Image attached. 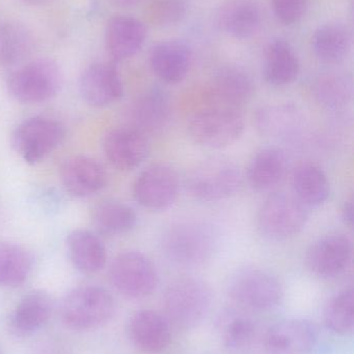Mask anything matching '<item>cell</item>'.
Here are the masks:
<instances>
[{
    "mask_svg": "<svg viewBox=\"0 0 354 354\" xmlns=\"http://www.w3.org/2000/svg\"><path fill=\"white\" fill-rule=\"evenodd\" d=\"M67 248L73 266L83 274H95L105 266V245L91 231L73 230L67 237Z\"/></svg>",
    "mask_w": 354,
    "mask_h": 354,
    "instance_id": "obj_26",
    "label": "cell"
},
{
    "mask_svg": "<svg viewBox=\"0 0 354 354\" xmlns=\"http://www.w3.org/2000/svg\"><path fill=\"white\" fill-rule=\"evenodd\" d=\"M292 189L294 197L306 207L322 205L330 195L328 176L314 164H301L293 172Z\"/></svg>",
    "mask_w": 354,
    "mask_h": 354,
    "instance_id": "obj_28",
    "label": "cell"
},
{
    "mask_svg": "<svg viewBox=\"0 0 354 354\" xmlns=\"http://www.w3.org/2000/svg\"><path fill=\"white\" fill-rule=\"evenodd\" d=\"M314 53L324 64H339L348 55L351 49V33L341 23L322 25L312 37Z\"/></svg>",
    "mask_w": 354,
    "mask_h": 354,
    "instance_id": "obj_29",
    "label": "cell"
},
{
    "mask_svg": "<svg viewBox=\"0 0 354 354\" xmlns=\"http://www.w3.org/2000/svg\"><path fill=\"white\" fill-rule=\"evenodd\" d=\"M313 91L320 105L328 109H340L351 101L353 82L347 75L328 73L318 77Z\"/></svg>",
    "mask_w": 354,
    "mask_h": 354,
    "instance_id": "obj_34",
    "label": "cell"
},
{
    "mask_svg": "<svg viewBox=\"0 0 354 354\" xmlns=\"http://www.w3.org/2000/svg\"><path fill=\"white\" fill-rule=\"evenodd\" d=\"M170 116L168 95L159 87H154L139 95L129 108V127L143 135L153 134L166 128Z\"/></svg>",
    "mask_w": 354,
    "mask_h": 354,
    "instance_id": "obj_20",
    "label": "cell"
},
{
    "mask_svg": "<svg viewBox=\"0 0 354 354\" xmlns=\"http://www.w3.org/2000/svg\"><path fill=\"white\" fill-rule=\"evenodd\" d=\"M126 334L131 344L145 353H162L172 341L170 322L153 310L133 313L127 322Z\"/></svg>",
    "mask_w": 354,
    "mask_h": 354,
    "instance_id": "obj_14",
    "label": "cell"
},
{
    "mask_svg": "<svg viewBox=\"0 0 354 354\" xmlns=\"http://www.w3.org/2000/svg\"><path fill=\"white\" fill-rule=\"evenodd\" d=\"M254 83L245 71L236 66L220 68L208 87L211 106L239 110L254 95Z\"/></svg>",
    "mask_w": 354,
    "mask_h": 354,
    "instance_id": "obj_18",
    "label": "cell"
},
{
    "mask_svg": "<svg viewBox=\"0 0 354 354\" xmlns=\"http://www.w3.org/2000/svg\"><path fill=\"white\" fill-rule=\"evenodd\" d=\"M263 14L258 0H224L216 12L220 30L237 39H247L261 28Z\"/></svg>",
    "mask_w": 354,
    "mask_h": 354,
    "instance_id": "obj_19",
    "label": "cell"
},
{
    "mask_svg": "<svg viewBox=\"0 0 354 354\" xmlns=\"http://www.w3.org/2000/svg\"><path fill=\"white\" fill-rule=\"evenodd\" d=\"M109 277L114 288L127 299H145L157 288V270L151 260L139 252H125L116 257Z\"/></svg>",
    "mask_w": 354,
    "mask_h": 354,
    "instance_id": "obj_10",
    "label": "cell"
},
{
    "mask_svg": "<svg viewBox=\"0 0 354 354\" xmlns=\"http://www.w3.org/2000/svg\"><path fill=\"white\" fill-rule=\"evenodd\" d=\"M212 291L201 279L181 278L168 285L164 292L166 317L182 330L199 326L209 312Z\"/></svg>",
    "mask_w": 354,
    "mask_h": 354,
    "instance_id": "obj_3",
    "label": "cell"
},
{
    "mask_svg": "<svg viewBox=\"0 0 354 354\" xmlns=\"http://www.w3.org/2000/svg\"><path fill=\"white\" fill-rule=\"evenodd\" d=\"M317 339V328L311 322L283 320L266 333L264 348L267 354H311Z\"/></svg>",
    "mask_w": 354,
    "mask_h": 354,
    "instance_id": "obj_15",
    "label": "cell"
},
{
    "mask_svg": "<svg viewBox=\"0 0 354 354\" xmlns=\"http://www.w3.org/2000/svg\"><path fill=\"white\" fill-rule=\"evenodd\" d=\"M147 37V28L139 19L130 16H116L108 21L105 44L109 55L116 62L136 55Z\"/></svg>",
    "mask_w": 354,
    "mask_h": 354,
    "instance_id": "obj_22",
    "label": "cell"
},
{
    "mask_svg": "<svg viewBox=\"0 0 354 354\" xmlns=\"http://www.w3.org/2000/svg\"><path fill=\"white\" fill-rule=\"evenodd\" d=\"M353 243L343 234L322 237L308 249L306 264L312 274L320 279H336L351 264Z\"/></svg>",
    "mask_w": 354,
    "mask_h": 354,
    "instance_id": "obj_12",
    "label": "cell"
},
{
    "mask_svg": "<svg viewBox=\"0 0 354 354\" xmlns=\"http://www.w3.org/2000/svg\"><path fill=\"white\" fill-rule=\"evenodd\" d=\"M91 220L98 232L107 236H118L134 229L137 216L134 209L124 202L105 199L91 208Z\"/></svg>",
    "mask_w": 354,
    "mask_h": 354,
    "instance_id": "obj_27",
    "label": "cell"
},
{
    "mask_svg": "<svg viewBox=\"0 0 354 354\" xmlns=\"http://www.w3.org/2000/svg\"><path fill=\"white\" fill-rule=\"evenodd\" d=\"M308 218V207L294 196L276 193L262 204L258 214V227L270 241H287L301 232Z\"/></svg>",
    "mask_w": 354,
    "mask_h": 354,
    "instance_id": "obj_7",
    "label": "cell"
},
{
    "mask_svg": "<svg viewBox=\"0 0 354 354\" xmlns=\"http://www.w3.org/2000/svg\"><path fill=\"white\" fill-rule=\"evenodd\" d=\"M62 86L60 66L51 59H37L15 71L8 80V93L21 103L48 101Z\"/></svg>",
    "mask_w": 354,
    "mask_h": 354,
    "instance_id": "obj_6",
    "label": "cell"
},
{
    "mask_svg": "<svg viewBox=\"0 0 354 354\" xmlns=\"http://www.w3.org/2000/svg\"><path fill=\"white\" fill-rule=\"evenodd\" d=\"M326 328L339 335L353 332L354 326V292L353 287L335 295L324 310Z\"/></svg>",
    "mask_w": 354,
    "mask_h": 354,
    "instance_id": "obj_35",
    "label": "cell"
},
{
    "mask_svg": "<svg viewBox=\"0 0 354 354\" xmlns=\"http://www.w3.org/2000/svg\"><path fill=\"white\" fill-rule=\"evenodd\" d=\"M255 122L262 135L288 138L301 128L303 116L293 105L268 106L258 110Z\"/></svg>",
    "mask_w": 354,
    "mask_h": 354,
    "instance_id": "obj_30",
    "label": "cell"
},
{
    "mask_svg": "<svg viewBox=\"0 0 354 354\" xmlns=\"http://www.w3.org/2000/svg\"><path fill=\"white\" fill-rule=\"evenodd\" d=\"M114 297L99 286L73 289L60 305L62 324L76 332H89L105 326L114 317Z\"/></svg>",
    "mask_w": 354,
    "mask_h": 354,
    "instance_id": "obj_2",
    "label": "cell"
},
{
    "mask_svg": "<svg viewBox=\"0 0 354 354\" xmlns=\"http://www.w3.org/2000/svg\"><path fill=\"white\" fill-rule=\"evenodd\" d=\"M341 216H342L343 222L349 228L353 227V200L349 199L345 201L344 205L342 207V212H341Z\"/></svg>",
    "mask_w": 354,
    "mask_h": 354,
    "instance_id": "obj_38",
    "label": "cell"
},
{
    "mask_svg": "<svg viewBox=\"0 0 354 354\" xmlns=\"http://www.w3.org/2000/svg\"><path fill=\"white\" fill-rule=\"evenodd\" d=\"M179 189L180 180L176 170L166 164H154L137 177L133 196L143 207L163 212L176 202Z\"/></svg>",
    "mask_w": 354,
    "mask_h": 354,
    "instance_id": "obj_11",
    "label": "cell"
},
{
    "mask_svg": "<svg viewBox=\"0 0 354 354\" xmlns=\"http://www.w3.org/2000/svg\"><path fill=\"white\" fill-rule=\"evenodd\" d=\"M81 97L93 107H106L124 93L122 79L116 66L107 62L91 64L79 80Z\"/></svg>",
    "mask_w": 354,
    "mask_h": 354,
    "instance_id": "obj_16",
    "label": "cell"
},
{
    "mask_svg": "<svg viewBox=\"0 0 354 354\" xmlns=\"http://www.w3.org/2000/svg\"><path fill=\"white\" fill-rule=\"evenodd\" d=\"M228 293L237 305L256 311L274 309L284 297L278 278L257 268H242L235 272L229 281Z\"/></svg>",
    "mask_w": 354,
    "mask_h": 354,
    "instance_id": "obj_8",
    "label": "cell"
},
{
    "mask_svg": "<svg viewBox=\"0 0 354 354\" xmlns=\"http://www.w3.org/2000/svg\"><path fill=\"white\" fill-rule=\"evenodd\" d=\"M242 176L233 162L222 158L205 160L187 174V191L195 199L215 202L228 199L240 189Z\"/></svg>",
    "mask_w": 354,
    "mask_h": 354,
    "instance_id": "obj_5",
    "label": "cell"
},
{
    "mask_svg": "<svg viewBox=\"0 0 354 354\" xmlns=\"http://www.w3.org/2000/svg\"><path fill=\"white\" fill-rule=\"evenodd\" d=\"M103 151L116 169L132 171L145 161L150 147L145 135L128 126L110 130L104 137Z\"/></svg>",
    "mask_w": 354,
    "mask_h": 354,
    "instance_id": "obj_13",
    "label": "cell"
},
{
    "mask_svg": "<svg viewBox=\"0 0 354 354\" xmlns=\"http://www.w3.org/2000/svg\"><path fill=\"white\" fill-rule=\"evenodd\" d=\"M66 137L64 127L53 118L35 116L21 122L12 135L15 151L30 165L43 161Z\"/></svg>",
    "mask_w": 354,
    "mask_h": 354,
    "instance_id": "obj_9",
    "label": "cell"
},
{
    "mask_svg": "<svg viewBox=\"0 0 354 354\" xmlns=\"http://www.w3.org/2000/svg\"><path fill=\"white\" fill-rule=\"evenodd\" d=\"M53 306L51 295L46 291L27 293L8 316V328L10 334L18 338L33 336L49 322Z\"/></svg>",
    "mask_w": 354,
    "mask_h": 354,
    "instance_id": "obj_17",
    "label": "cell"
},
{
    "mask_svg": "<svg viewBox=\"0 0 354 354\" xmlns=\"http://www.w3.org/2000/svg\"><path fill=\"white\" fill-rule=\"evenodd\" d=\"M188 0H151L145 15L150 23L168 27L181 22L188 12Z\"/></svg>",
    "mask_w": 354,
    "mask_h": 354,
    "instance_id": "obj_36",
    "label": "cell"
},
{
    "mask_svg": "<svg viewBox=\"0 0 354 354\" xmlns=\"http://www.w3.org/2000/svg\"><path fill=\"white\" fill-rule=\"evenodd\" d=\"M62 185L74 197H89L105 187L103 166L91 158L78 156L67 160L60 171Z\"/></svg>",
    "mask_w": 354,
    "mask_h": 354,
    "instance_id": "obj_21",
    "label": "cell"
},
{
    "mask_svg": "<svg viewBox=\"0 0 354 354\" xmlns=\"http://www.w3.org/2000/svg\"><path fill=\"white\" fill-rule=\"evenodd\" d=\"M193 142L207 149H224L234 145L245 132L239 110L210 106L193 114L187 124Z\"/></svg>",
    "mask_w": 354,
    "mask_h": 354,
    "instance_id": "obj_4",
    "label": "cell"
},
{
    "mask_svg": "<svg viewBox=\"0 0 354 354\" xmlns=\"http://www.w3.org/2000/svg\"><path fill=\"white\" fill-rule=\"evenodd\" d=\"M191 47L179 39L158 43L150 54L152 71L168 84H177L184 80L191 68Z\"/></svg>",
    "mask_w": 354,
    "mask_h": 354,
    "instance_id": "obj_23",
    "label": "cell"
},
{
    "mask_svg": "<svg viewBox=\"0 0 354 354\" xmlns=\"http://www.w3.org/2000/svg\"><path fill=\"white\" fill-rule=\"evenodd\" d=\"M218 332L224 347L233 351L251 346L256 336L253 320L236 311H228L218 322Z\"/></svg>",
    "mask_w": 354,
    "mask_h": 354,
    "instance_id": "obj_33",
    "label": "cell"
},
{
    "mask_svg": "<svg viewBox=\"0 0 354 354\" xmlns=\"http://www.w3.org/2000/svg\"><path fill=\"white\" fill-rule=\"evenodd\" d=\"M161 250L172 263L182 268L203 266L213 257L220 236L212 225L188 221L172 225L162 235Z\"/></svg>",
    "mask_w": 354,
    "mask_h": 354,
    "instance_id": "obj_1",
    "label": "cell"
},
{
    "mask_svg": "<svg viewBox=\"0 0 354 354\" xmlns=\"http://www.w3.org/2000/svg\"><path fill=\"white\" fill-rule=\"evenodd\" d=\"M35 47L30 30L18 22L0 24V66L10 68L24 62Z\"/></svg>",
    "mask_w": 354,
    "mask_h": 354,
    "instance_id": "obj_31",
    "label": "cell"
},
{
    "mask_svg": "<svg viewBox=\"0 0 354 354\" xmlns=\"http://www.w3.org/2000/svg\"><path fill=\"white\" fill-rule=\"evenodd\" d=\"M289 160L282 149L266 147L258 151L247 168V180L257 192H270L286 178Z\"/></svg>",
    "mask_w": 354,
    "mask_h": 354,
    "instance_id": "obj_24",
    "label": "cell"
},
{
    "mask_svg": "<svg viewBox=\"0 0 354 354\" xmlns=\"http://www.w3.org/2000/svg\"><path fill=\"white\" fill-rule=\"evenodd\" d=\"M31 270L33 257L26 249L10 241H0V286H20Z\"/></svg>",
    "mask_w": 354,
    "mask_h": 354,
    "instance_id": "obj_32",
    "label": "cell"
},
{
    "mask_svg": "<svg viewBox=\"0 0 354 354\" xmlns=\"http://www.w3.org/2000/svg\"><path fill=\"white\" fill-rule=\"evenodd\" d=\"M21 1L25 2V3L33 4V6H39V4L46 3V2L50 1V0H21Z\"/></svg>",
    "mask_w": 354,
    "mask_h": 354,
    "instance_id": "obj_40",
    "label": "cell"
},
{
    "mask_svg": "<svg viewBox=\"0 0 354 354\" xmlns=\"http://www.w3.org/2000/svg\"><path fill=\"white\" fill-rule=\"evenodd\" d=\"M276 18L285 24L299 22L307 10V0H272Z\"/></svg>",
    "mask_w": 354,
    "mask_h": 354,
    "instance_id": "obj_37",
    "label": "cell"
},
{
    "mask_svg": "<svg viewBox=\"0 0 354 354\" xmlns=\"http://www.w3.org/2000/svg\"><path fill=\"white\" fill-rule=\"evenodd\" d=\"M301 71L299 57L286 39H274L268 44L264 58V80L272 86H286L297 80Z\"/></svg>",
    "mask_w": 354,
    "mask_h": 354,
    "instance_id": "obj_25",
    "label": "cell"
},
{
    "mask_svg": "<svg viewBox=\"0 0 354 354\" xmlns=\"http://www.w3.org/2000/svg\"><path fill=\"white\" fill-rule=\"evenodd\" d=\"M141 0H114V3L123 8H131L137 6Z\"/></svg>",
    "mask_w": 354,
    "mask_h": 354,
    "instance_id": "obj_39",
    "label": "cell"
}]
</instances>
